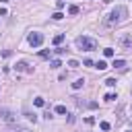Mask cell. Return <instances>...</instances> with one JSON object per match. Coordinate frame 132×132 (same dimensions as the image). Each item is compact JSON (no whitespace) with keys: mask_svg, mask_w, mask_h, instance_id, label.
I'll use <instances>...</instances> for the list:
<instances>
[{"mask_svg":"<svg viewBox=\"0 0 132 132\" xmlns=\"http://www.w3.org/2000/svg\"><path fill=\"white\" fill-rule=\"evenodd\" d=\"M126 14H128L126 6H116V8L107 14V19L103 21V25H105V27H113V25H118L120 21H124V19H126Z\"/></svg>","mask_w":132,"mask_h":132,"instance_id":"6da1fadb","label":"cell"},{"mask_svg":"<svg viewBox=\"0 0 132 132\" xmlns=\"http://www.w3.org/2000/svg\"><path fill=\"white\" fill-rule=\"evenodd\" d=\"M74 43H76V47H78V50H85V52H91V50H95V47H97V39H93V37H85V35L76 37V39H74Z\"/></svg>","mask_w":132,"mask_h":132,"instance_id":"7a4b0ae2","label":"cell"},{"mask_svg":"<svg viewBox=\"0 0 132 132\" xmlns=\"http://www.w3.org/2000/svg\"><path fill=\"white\" fill-rule=\"evenodd\" d=\"M27 41L33 45V47H37V45H41L43 43V33H37V31H33V33H29V37H27Z\"/></svg>","mask_w":132,"mask_h":132,"instance_id":"3957f363","label":"cell"},{"mask_svg":"<svg viewBox=\"0 0 132 132\" xmlns=\"http://www.w3.org/2000/svg\"><path fill=\"white\" fill-rule=\"evenodd\" d=\"M0 120H4V122H8V124H10V122H14V120H16V116H14L10 109L0 107Z\"/></svg>","mask_w":132,"mask_h":132,"instance_id":"277c9868","label":"cell"},{"mask_svg":"<svg viewBox=\"0 0 132 132\" xmlns=\"http://www.w3.org/2000/svg\"><path fill=\"white\" fill-rule=\"evenodd\" d=\"M120 45H122L124 50H130V47H132V35H130V33H124V35L120 37Z\"/></svg>","mask_w":132,"mask_h":132,"instance_id":"5b68a950","label":"cell"},{"mask_svg":"<svg viewBox=\"0 0 132 132\" xmlns=\"http://www.w3.org/2000/svg\"><path fill=\"white\" fill-rule=\"evenodd\" d=\"M14 70H16V72H27V74H33V68H31L27 62H16V64H14Z\"/></svg>","mask_w":132,"mask_h":132,"instance_id":"8992f818","label":"cell"},{"mask_svg":"<svg viewBox=\"0 0 132 132\" xmlns=\"http://www.w3.org/2000/svg\"><path fill=\"white\" fill-rule=\"evenodd\" d=\"M82 85H85V78H76V80L72 82V89L78 91V89H82Z\"/></svg>","mask_w":132,"mask_h":132,"instance_id":"52a82bcc","label":"cell"},{"mask_svg":"<svg viewBox=\"0 0 132 132\" xmlns=\"http://www.w3.org/2000/svg\"><path fill=\"white\" fill-rule=\"evenodd\" d=\"M62 41H64V33H60V35H56V37H54V45H60Z\"/></svg>","mask_w":132,"mask_h":132,"instance_id":"ba28073f","label":"cell"},{"mask_svg":"<svg viewBox=\"0 0 132 132\" xmlns=\"http://www.w3.org/2000/svg\"><path fill=\"white\" fill-rule=\"evenodd\" d=\"M95 68H99V70H105V68H107V62H105V60H99V62L95 64Z\"/></svg>","mask_w":132,"mask_h":132,"instance_id":"9c48e42d","label":"cell"},{"mask_svg":"<svg viewBox=\"0 0 132 132\" xmlns=\"http://www.w3.org/2000/svg\"><path fill=\"white\" fill-rule=\"evenodd\" d=\"M111 66H113V68H124V66H126V62H124V60H113V64H111Z\"/></svg>","mask_w":132,"mask_h":132,"instance_id":"30bf717a","label":"cell"},{"mask_svg":"<svg viewBox=\"0 0 132 132\" xmlns=\"http://www.w3.org/2000/svg\"><path fill=\"white\" fill-rule=\"evenodd\" d=\"M25 116H27V120H31V122H37V116H35V113H31V111H27V109H25Z\"/></svg>","mask_w":132,"mask_h":132,"instance_id":"8fae6325","label":"cell"},{"mask_svg":"<svg viewBox=\"0 0 132 132\" xmlns=\"http://www.w3.org/2000/svg\"><path fill=\"white\" fill-rule=\"evenodd\" d=\"M39 56H41V58H50V56H52V50H41Z\"/></svg>","mask_w":132,"mask_h":132,"instance_id":"7c38bea8","label":"cell"},{"mask_svg":"<svg viewBox=\"0 0 132 132\" xmlns=\"http://www.w3.org/2000/svg\"><path fill=\"white\" fill-rule=\"evenodd\" d=\"M103 56H105V58H111V56H113V50H111V47H105V50H103Z\"/></svg>","mask_w":132,"mask_h":132,"instance_id":"4fadbf2b","label":"cell"},{"mask_svg":"<svg viewBox=\"0 0 132 132\" xmlns=\"http://www.w3.org/2000/svg\"><path fill=\"white\" fill-rule=\"evenodd\" d=\"M60 66H62L60 60H52V62H50V68H60Z\"/></svg>","mask_w":132,"mask_h":132,"instance_id":"5bb4252c","label":"cell"},{"mask_svg":"<svg viewBox=\"0 0 132 132\" xmlns=\"http://www.w3.org/2000/svg\"><path fill=\"white\" fill-rule=\"evenodd\" d=\"M116 99H118L116 93H107V95H105V101H116Z\"/></svg>","mask_w":132,"mask_h":132,"instance_id":"9a60e30c","label":"cell"},{"mask_svg":"<svg viewBox=\"0 0 132 132\" xmlns=\"http://www.w3.org/2000/svg\"><path fill=\"white\" fill-rule=\"evenodd\" d=\"M33 103H35L37 107H43V105H45V101H43V97H37V99H35Z\"/></svg>","mask_w":132,"mask_h":132,"instance_id":"2e32d148","label":"cell"},{"mask_svg":"<svg viewBox=\"0 0 132 132\" xmlns=\"http://www.w3.org/2000/svg\"><path fill=\"white\" fill-rule=\"evenodd\" d=\"M68 12H70V14H78V6H74V4L68 6Z\"/></svg>","mask_w":132,"mask_h":132,"instance_id":"e0dca14e","label":"cell"},{"mask_svg":"<svg viewBox=\"0 0 132 132\" xmlns=\"http://www.w3.org/2000/svg\"><path fill=\"white\" fill-rule=\"evenodd\" d=\"M56 113H66V105H56Z\"/></svg>","mask_w":132,"mask_h":132,"instance_id":"ac0fdd59","label":"cell"},{"mask_svg":"<svg viewBox=\"0 0 132 132\" xmlns=\"http://www.w3.org/2000/svg\"><path fill=\"white\" fill-rule=\"evenodd\" d=\"M62 16H64V14H62V12H60V10H58V12H54V14H52V19H54V21H60V19H62Z\"/></svg>","mask_w":132,"mask_h":132,"instance_id":"d6986e66","label":"cell"},{"mask_svg":"<svg viewBox=\"0 0 132 132\" xmlns=\"http://www.w3.org/2000/svg\"><path fill=\"white\" fill-rule=\"evenodd\" d=\"M68 66H72V68H78V66H80V62H78V60H70V62H68Z\"/></svg>","mask_w":132,"mask_h":132,"instance_id":"ffe728a7","label":"cell"},{"mask_svg":"<svg viewBox=\"0 0 132 132\" xmlns=\"http://www.w3.org/2000/svg\"><path fill=\"white\" fill-rule=\"evenodd\" d=\"M87 107H91V109H97V107H99V103H97V101H89V103H87Z\"/></svg>","mask_w":132,"mask_h":132,"instance_id":"44dd1931","label":"cell"},{"mask_svg":"<svg viewBox=\"0 0 132 132\" xmlns=\"http://www.w3.org/2000/svg\"><path fill=\"white\" fill-rule=\"evenodd\" d=\"M99 126H101V130H105V132H107V130H109V128H111V126H109V122H101V124H99Z\"/></svg>","mask_w":132,"mask_h":132,"instance_id":"7402d4cb","label":"cell"},{"mask_svg":"<svg viewBox=\"0 0 132 132\" xmlns=\"http://www.w3.org/2000/svg\"><path fill=\"white\" fill-rule=\"evenodd\" d=\"M105 85H107V87H116V78H107Z\"/></svg>","mask_w":132,"mask_h":132,"instance_id":"603a6c76","label":"cell"},{"mask_svg":"<svg viewBox=\"0 0 132 132\" xmlns=\"http://www.w3.org/2000/svg\"><path fill=\"white\" fill-rule=\"evenodd\" d=\"M64 52H66V50H64V47H56V50H54V54H58V56H62V54H64Z\"/></svg>","mask_w":132,"mask_h":132,"instance_id":"cb8c5ba5","label":"cell"},{"mask_svg":"<svg viewBox=\"0 0 132 132\" xmlns=\"http://www.w3.org/2000/svg\"><path fill=\"white\" fill-rule=\"evenodd\" d=\"M2 56H4V58H10V56H12V52H10V50H4V52H2Z\"/></svg>","mask_w":132,"mask_h":132,"instance_id":"d4e9b609","label":"cell"},{"mask_svg":"<svg viewBox=\"0 0 132 132\" xmlns=\"http://www.w3.org/2000/svg\"><path fill=\"white\" fill-rule=\"evenodd\" d=\"M56 6L62 10V8H64V0H56Z\"/></svg>","mask_w":132,"mask_h":132,"instance_id":"484cf974","label":"cell"},{"mask_svg":"<svg viewBox=\"0 0 132 132\" xmlns=\"http://www.w3.org/2000/svg\"><path fill=\"white\" fill-rule=\"evenodd\" d=\"M103 2H107V4H109V2H111V0H103Z\"/></svg>","mask_w":132,"mask_h":132,"instance_id":"4316f807","label":"cell"},{"mask_svg":"<svg viewBox=\"0 0 132 132\" xmlns=\"http://www.w3.org/2000/svg\"><path fill=\"white\" fill-rule=\"evenodd\" d=\"M19 132H27V130H19Z\"/></svg>","mask_w":132,"mask_h":132,"instance_id":"83f0119b","label":"cell"}]
</instances>
